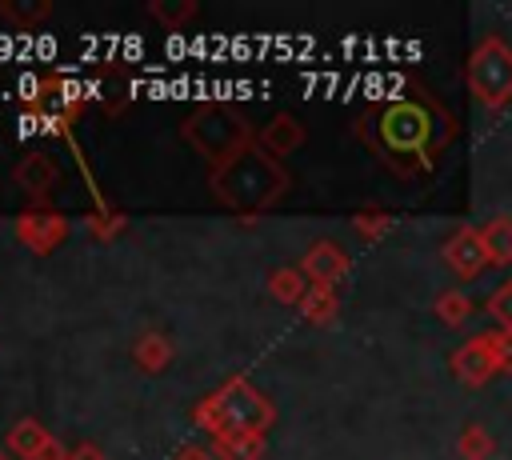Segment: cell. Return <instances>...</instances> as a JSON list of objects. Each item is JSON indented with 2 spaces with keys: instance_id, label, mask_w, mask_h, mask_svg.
I'll return each mask as SVG.
<instances>
[{
  "instance_id": "cell-4",
  "label": "cell",
  "mask_w": 512,
  "mask_h": 460,
  "mask_svg": "<svg viewBox=\"0 0 512 460\" xmlns=\"http://www.w3.org/2000/svg\"><path fill=\"white\" fill-rule=\"evenodd\" d=\"M432 112L416 100H392L376 116V152L388 156V164L400 172L396 160H416L420 172H432Z\"/></svg>"
},
{
  "instance_id": "cell-27",
  "label": "cell",
  "mask_w": 512,
  "mask_h": 460,
  "mask_svg": "<svg viewBox=\"0 0 512 460\" xmlns=\"http://www.w3.org/2000/svg\"><path fill=\"white\" fill-rule=\"evenodd\" d=\"M40 132H44V136H68L64 112H40Z\"/></svg>"
},
{
  "instance_id": "cell-9",
  "label": "cell",
  "mask_w": 512,
  "mask_h": 460,
  "mask_svg": "<svg viewBox=\"0 0 512 460\" xmlns=\"http://www.w3.org/2000/svg\"><path fill=\"white\" fill-rule=\"evenodd\" d=\"M64 236H68V220L60 212H20V220H16V240L24 248H32L36 256L52 252Z\"/></svg>"
},
{
  "instance_id": "cell-12",
  "label": "cell",
  "mask_w": 512,
  "mask_h": 460,
  "mask_svg": "<svg viewBox=\"0 0 512 460\" xmlns=\"http://www.w3.org/2000/svg\"><path fill=\"white\" fill-rule=\"evenodd\" d=\"M48 440H52V432H48L36 416H20V420L12 424L4 448H8L16 460H40V452L48 448Z\"/></svg>"
},
{
  "instance_id": "cell-7",
  "label": "cell",
  "mask_w": 512,
  "mask_h": 460,
  "mask_svg": "<svg viewBox=\"0 0 512 460\" xmlns=\"http://www.w3.org/2000/svg\"><path fill=\"white\" fill-rule=\"evenodd\" d=\"M440 256H444V268H448L456 280H464V284H472V280H480V276L488 272L484 240H480V228H472V224L452 228L448 240L440 244Z\"/></svg>"
},
{
  "instance_id": "cell-20",
  "label": "cell",
  "mask_w": 512,
  "mask_h": 460,
  "mask_svg": "<svg viewBox=\"0 0 512 460\" xmlns=\"http://www.w3.org/2000/svg\"><path fill=\"white\" fill-rule=\"evenodd\" d=\"M484 312H488L492 328L512 332V276H504V280L484 296Z\"/></svg>"
},
{
  "instance_id": "cell-6",
  "label": "cell",
  "mask_w": 512,
  "mask_h": 460,
  "mask_svg": "<svg viewBox=\"0 0 512 460\" xmlns=\"http://www.w3.org/2000/svg\"><path fill=\"white\" fill-rule=\"evenodd\" d=\"M448 372H452V380L464 384V388H484L492 376H500V372H496L492 336H488V332H476V336H468L464 344H456V348L448 352Z\"/></svg>"
},
{
  "instance_id": "cell-29",
  "label": "cell",
  "mask_w": 512,
  "mask_h": 460,
  "mask_svg": "<svg viewBox=\"0 0 512 460\" xmlns=\"http://www.w3.org/2000/svg\"><path fill=\"white\" fill-rule=\"evenodd\" d=\"M68 460H108L104 456V448H96V444H76V448H68Z\"/></svg>"
},
{
  "instance_id": "cell-15",
  "label": "cell",
  "mask_w": 512,
  "mask_h": 460,
  "mask_svg": "<svg viewBox=\"0 0 512 460\" xmlns=\"http://www.w3.org/2000/svg\"><path fill=\"white\" fill-rule=\"evenodd\" d=\"M132 360L144 372H160V368L172 364V340L164 332H140L136 344H132Z\"/></svg>"
},
{
  "instance_id": "cell-19",
  "label": "cell",
  "mask_w": 512,
  "mask_h": 460,
  "mask_svg": "<svg viewBox=\"0 0 512 460\" xmlns=\"http://www.w3.org/2000/svg\"><path fill=\"white\" fill-rule=\"evenodd\" d=\"M456 456L460 460H492L496 456V436L484 424H464L456 436Z\"/></svg>"
},
{
  "instance_id": "cell-24",
  "label": "cell",
  "mask_w": 512,
  "mask_h": 460,
  "mask_svg": "<svg viewBox=\"0 0 512 460\" xmlns=\"http://www.w3.org/2000/svg\"><path fill=\"white\" fill-rule=\"evenodd\" d=\"M48 92H52V88H48V80H40L36 72H20V76H16V96H20V100L40 104Z\"/></svg>"
},
{
  "instance_id": "cell-10",
  "label": "cell",
  "mask_w": 512,
  "mask_h": 460,
  "mask_svg": "<svg viewBox=\"0 0 512 460\" xmlns=\"http://www.w3.org/2000/svg\"><path fill=\"white\" fill-rule=\"evenodd\" d=\"M12 180H16L24 192H32V196H48V188L60 180V168H56V160H52L48 152H28V156L12 168Z\"/></svg>"
},
{
  "instance_id": "cell-22",
  "label": "cell",
  "mask_w": 512,
  "mask_h": 460,
  "mask_svg": "<svg viewBox=\"0 0 512 460\" xmlns=\"http://www.w3.org/2000/svg\"><path fill=\"white\" fill-rule=\"evenodd\" d=\"M148 12H152L160 24H168L172 32H180V24L196 16V0H180V4H168V0H152V4H148Z\"/></svg>"
},
{
  "instance_id": "cell-18",
  "label": "cell",
  "mask_w": 512,
  "mask_h": 460,
  "mask_svg": "<svg viewBox=\"0 0 512 460\" xmlns=\"http://www.w3.org/2000/svg\"><path fill=\"white\" fill-rule=\"evenodd\" d=\"M308 288H312V284H308V276H304L300 268H272V276H268V292H272V300L292 304V308H300V300H304Z\"/></svg>"
},
{
  "instance_id": "cell-36",
  "label": "cell",
  "mask_w": 512,
  "mask_h": 460,
  "mask_svg": "<svg viewBox=\"0 0 512 460\" xmlns=\"http://www.w3.org/2000/svg\"><path fill=\"white\" fill-rule=\"evenodd\" d=\"M84 100H100V84H92V80H84Z\"/></svg>"
},
{
  "instance_id": "cell-21",
  "label": "cell",
  "mask_w": 512,
  "mask_h": 460,
  "mask_svg": "<svg viewBox=\"0 0 512 460\" xmlns=\"http://www.w3.org/2000/svg\"><path fill=\"white\" fill-rule=\"evenodd\" d=\"M392 224H396V216L392 212H384V208H364V212H356L352 216V228L360 232V240H380V236H388L392 232Z\"/></svg>"
},
{
  "instance_id": "cell-17",
  "label": "cell",
  "mask_w": 512,
  "mask_h": 460,
  "mask_svg": "<svg viewBox=\"0 0 512 460\" xmlns=\"http://www.w3.org/2000/svg\"><path fill=\"white\" fill-rule=\"evenodd\" d=\"M432 312H436V320H440L444 328H460V324L476 312V304H472V296H468L464 288H444V292L432 300Z\"/></svg>"
},
{
  "instance_id": "cell-13",
  "label": "cell",
  "mask_w": 512,
  "mask_h": 460,
  "mask_svg": "<svg viewBox=\"0 0 512 460\" xmlns=\"http://www.w3.org/2000/svg\"><path fill=\"white\" fill-rule=\"evenodd\" d=\"M480 240H484V256L488 268H512V216H488L480 224Z\"/></svg>"
},
{
  "instance_id": "cell-32",
  "label": "cell",
  "mask_w": 512,
  "mask_h": 460,
  "mask_svg": "<svg viewBox=\"0 0 512 460\" xmlns=\"http://www.w3.org/2000/svg\"><path fill=\"white\" fill-rule=\"evenodd\" d=\"M40 460H68V452H64V444L52 436V440H48V448L40 452Z\"/></svg>"
},
{
  "instance_id": "cell-31",
  "label": "cell",
  "mask_w": 512,
  "mask_h": 460,
  "mask_svg": "<svg viewBox=\"0 0 512 460\" xmlns=\"http://www.w3.org/2000/svg\"><path fill=\"white\" fill-rule=\"evenodd\" d=\"M120 52H124L128 60H140V52H144V40H140V36H124V40H120Z\"/></svg>"
},
{
  "instance_id": "cell-34",
  "label": "cell",
  "mask_w": 512,
  "mask_h": 460,
  "mask_svg": "<svg viewBox=\"0 0 512 460\" xmlns=\"http://www.w3.org/2000/svg\"><path fill=\"white\" fill-rule=\"evenodd\" d=\"M184 52H188L184 36H180V32H172V40H168V56H184Z\"/></svg>"
},
{
  "instance_id": "cell-11",
  "label": "cell",
  "mask_w": 512,
  "mask_h": 460,
  "mask_svg": "<svg viewBox=\"0 0 512 460\" xmlns=\"http://www.w3.org/2000/svg\"><path fill=\"white\" fill-rule=\"evenodd\" d=\"M300 144H304V124H300L296 116H288V112L272 116V120L260 128V148H264L268 156H288V152H296Z\"/></svg>"
},
{
  "instance_id": "cell-1",
  "label": "cell",
  "mask_w": 512,
  "mask_h": 460,
  "mask_svg": "<svg viewBox=\"0 0 512 460\" xmlns=\"http://www.w3.org/2000/svg\"><path fill=\"white\" fill-rule=\"evenodd\" d=\"M284 188H288V172L260 144L240 152L228 168L212 172V192L236 212H264L268 204H276L284 196Z\"/></svg>"
},
{
  "instance_id": "cell-2",
  "label": "cell",
  "mask_w": 512,
  "mask_h": 460,
  "mask_svg": "<svg viewBox=\"0 0 512 460\" xmlns=\"http://www.w3.org/2000/svg\"><path fill=\"white\" fill-rule=\"evenodd\" d=\"M192 420L208 436H220V432H260L264 436L276 424V408L256 384H248V376H228L216 392H208L196 404Z\"/></svg>"
},
{
  "instance_id": "cell-26",
  "label": "cell",
  "mask_w": 512,
  "mask_h": 460,
  "mask_svg": "<svg viewBox=\"0 0 512 460\" xmlns=\"http://www.w3.org/2000/svg\"><path fill=\"white\" fill-rule=\"evenodd\" d=\"M124 224H128V220H124L120 212H108V208H104L100 216H96V212L88 216V228H92V236H100V240H108V236H116V232H120Z\"/></svg>"
},
{
  "instance_id": "cell-14",
  "label": "cell",
  "mask_w": 512,
  "mask_h": 460,
  "mask_svg": "<svg viewBox=\"0 0 512 460\" xmlns=\"http://www.w3.org/2000/svg\"><path fill=\"white\" fill-rule=\"evenodd\" d=\"M264 436L260 432H220L212 436L216 460H260L264 456Z\"/></svg>"
},
{
  "instance_id": "cell-23",
  "label": "cell",
  "mask_w": 512,
  "mask_h": 460,
  "mask_svg": "<svg viewBox=\"0 0 512 460\" xmlns=\"http://www.w3.org/2000/svg\"><path fill=\"white\" fill-rule=\"evenodd\" d=\"M0 12H4L20 32H28L40 16H48V12H52V4H44V0H40V4H0Z\"/></svg>"
},
{
  "instance_id": "cell-16",
  "label": "cell",
  "mask_w": 512,
  "mask_h": 460,
  "mask_svg": "<svg viewBox=\"0 0 512 460\" xmlns=\"http://www.w3.org/2000/svg\"><path fill=\"white\" fill-rule=\"evenodd\" d=\"M300 316L312 320V324H332L340 316V296L336 288H324V284H312L300 300Z\"/></svg>"
},
{
  "instance_id": "cell-30",
  "label": "cell",
  "mask_w": 512,
  "mask_h": 460,
  "mask_svg": "<svg viewBox=\"0 0 512 460\" xmlns=\"http://www.w3.org/2000/svg\"><path fill=\"white\" fill-rule=\"evenodd\" d=\"M172 460H216V452H212V448H200V444H192V448H180Z\"/></svg>"
},
{
  "instance_id": "cell-33",
  "label": "cell",
  "mask_w": 512,
  "mask_h": 460,
  "mask_svg": "<svg viewBox=\"0 0 512 460\" xmlns=\"http://www.w3.org/2000/svg\"><path fill=\"white\" fill-rule=\"evenodd\" d=\"M32 52H36V56H44V60H48V56H56V40H52V36H36V48H32Z\"/></svg>"
},
{
  "instance_id": "cell-37",
  "label": "cell",
  "mask_w": 512,
  "mask_h": 460,
  "mask_svg": "<svg viewBox=\"0 0 512 460\" xmlns=\"http://www.w3.org/2000/svg\"><path fill=\"white\" fill-rule=\"evenodd\" d=\"M0 460H16V456H12V452H8V448H0Z\"/></svg>"
},
{
  "instance_id": "cell-3",
  "label": "cell",
  "mask_w": 512,
  "mask_h": 460,
  "mask_svg": "<svg viewBox=\"0 0 512 460\" xmlns=\"http://www.w3.org/2000/svg\"><path fill=\"white\" fill-rule=\"evenodd\" d=\"M180 136H184V144H188L200 160L212 164V172H216V168H228L240 152H248V148L256 144L248 120H244L240 112H232L228 104H200V108L184 120Z\"/></svg>"
},
{
  "instance_id": "cell-28",
  "label": "cell",
  "mask_w": 512,
  "mask_h": 460,
  "mask_svg": "<svg viewBox=\"0 0 512 460\" xmlns=\"http://www.w3.org/2000/svg\"><path fill=\"white\" fill-rule=\"evenodd\" d=\"M16 132H20V140L36 136V132H40V112H20V120H16Z\"/></svg>"
},
{
  "instance_id": "cell-35",
  "label": "cell",
  "mask_w": 512,
  "mask_h": 460,
  "mask_svg": "<svg viewBox=\"0 0 512 460\" xmlns=\"http://www.w3.org/2000/svg\"><path fill=\"white\" fill-rule=\"evenodd\" d=\"M8 56H16V40L8 32H0V60H8Z\"/></svg>"
},
{
  "instance_id": "cell-5",
  "label": "cell",
  "mask_w": 512,
  "mask_h": 460,
  "mask_svg": "<svg viewBox=\"0 0 512 460\" xmlns=\"http://www.w3.org/2000/svg\"><path fill=\"white\" fill-rule=\"evenodd\" d=\"M468 96L488 112H504L512 104V44L500 32H484L464 64Z\"/></svg>"
},
{
  "instance_id": "cell-25",
  "label": "cell",
  "mask_w": 512,
  "mask_h": 460,
  "mask_svg": "<svg viewBox=\"0 0 512 460\" xmlns=\"http://www.w3.org/2000/svg\"><path fill=\"white\" fill-rule=\"evenodd\" d=\"M488 336H492V352H496V372L500 376H512V332L488 328Z\"/></svg>"
},
{
  "instance_id": "cell-8",
  "label": "cell",
  "mask_w": 512,
  "mask_h": 460,
  "mask_svg": "<svg viewBox=\"0 0 512 460\" xmlns=\"http://www.w3.org/2000/svg\"><path fill=\"white\" fill-rule=\"evenodd\" d=\"M304 276H308V284H324V288H336L348 272H352V256L336 244V240H316L304 256H300V264H296Z\"/></svg>"
}]
</instances>
